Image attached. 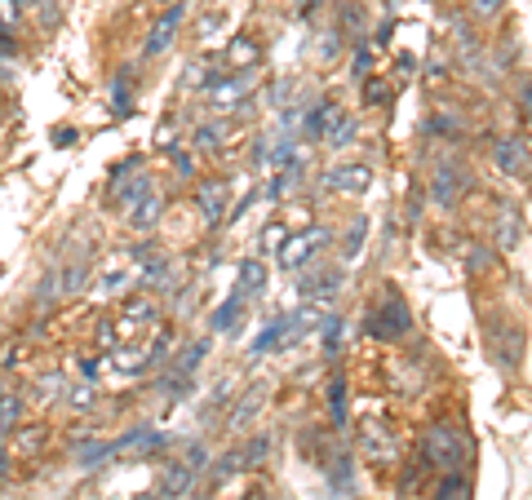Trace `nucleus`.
Instances as JSON below:
<instances>
[{
  "label": "nucleus",
  "mask_w": 532,
  "mask_h": 500,
  "mask_svg": "<svg viewBox=\"0 0 532 500\" xmlns=\"http://www.w3.org/2000/svg\"><path fill=\"white\" fill-rule=\"evenodd\" d=\"M404 328H408V305L390 293V297L381 301V310L369 314V332L372 337H399Z\"/></svg>",
  "instance_id": "nucleus-1"
},
{
  "label": "nucleus",
  "mask_w": 532,
  "mask_h": 500,
  "mask_svg": "<svg viewBox=\"0 0 532 500\" xmlns=\"http://www.w3.org/2000/svg\"><path fill=\"white\" fill-rule=\"evenodd\" d=\"M178 23H182V0H178V5H169L164 23H160L156 32H151V41H147V58H156V53H164V50H169V41H173Z\"/></svg>",
  "instance_id": "nucleus-2"
},
{
  "label": "nucleus",
  "mask_w": 532,
  "mask_h": 500,
  "mask_svg": "<svg viewBox=\"0 0 532 500\" xmlns=\"http://www.w3.org/2000/svg\"><path fill=\"white\" fill-rule=\"evenodd\" d=\"M160 213H164V200H160L156 191H147V195L138 200V208H133V226H138V231H151L160 222Z\"/></svg>",
  "instance_id": "nucleus-3"
},
{
  "label": "nucleus",
  "mask_w": 532,
  "mask_h": 500,
  "mask_svg": "<svg viewBox=\"0 0 532 500\" xmlns=\"http://www.w3.org/2000/svg\"><path fill=\"white\" fill-rule=\"evenodd\" d=\"M23 412H27V407H23V399L5 390V395H0V434H14V430H18V421H23Z\"/></svg>",
  "instance_id": "nucleus-4"
},
{
  "label": "nucleus",
  "mask_w": 532,
  "mask_h": 500,
  "mask_svg": "<svg viewBox=\"0 0 532 500\" xmlns=\"http://www.w3.org/2000/svg\"><path fill=\"white\" fill-rule=\"evenodd\" d=\"M18 23H23L18 0H0V32H5V36H14V32H18Z\"/></svg>",
  "instance_id": "nucleus-5"
},
{
  "label": "nucleus",
  "mask_w": 532,
  "mask_h": 500,
  "mask_svg": "<svg viewBox=\"0 0 532 500\" xmlns=\"http://www.w3.org/2000/svg\"><path fill=\"white\" fill-rule=\"evenodd\" d=\"M200 204H205V217L217 222L222 217V186H200Z\"/></svg>",
  "instance_id": "nucleus-6"
},
{
  "label": "nucleus",
  "mask_w": 532,
  "mask_h": 500,
  "mask_svg": "<svg viewBox=\"0 0 532 500\" xmlns=\"http://www.w3.org/2000/svg\"><path fill=\"white\" fill-rule=\"evenodd\" d=\"M258 279H262V266H258V261H244V270H240V297H244V293H253V288H258Z\"/></svg>",
  "instance_id": "nucleus-7"
},
{
  "label": "nucleus",
  "mask_w": 532,
  "mask_h": 500,
  "mask_svg": "<svg viewBox=\"0 0 532 500\" xmlns=\"http://www.w3.org/2000/svg\"><path fill=\"white\" fill-rule=\"evenodd\" d=\"M129 89H124V80H115V111H129Z\"/></svg>",
  "instance_id": "nucleus-8"
},
{
  "label": "nucleus",
  "mask_w": 532,
  "mask_h": 500,
  "mask_svg": "<svg viewBox=\"0 0 532 500\" xmlns=\"http://www.w3.org/2000/svg\"><path fill=\"white\" fill-rule=\"evenodd\" d=\"M9 53H14V36H5V32H0V58H9Z\"/></svg>",
  "instance_id": "nucleus-9"
},
{
  "label": "nucleus",
  "mask_w": 532,
  "mask_h": 500,
  "mask_svg": "<svg viewBox=\"0 0 532 500\" xmlns=\"http://www.w3.org/2000/svg\"><path fill=\"white\" fill-rule=\"evenodd\" d=\"M475 5H483V9H497V0H475Z\"/></svg>",
  "instance_id": "nucleus-10"
},
{
  "label": "nucleus",
  "mask_w": 532,
  "mask_h": 500,
  "mask_svg": "<svg viewBox=\"0 0 532 500\" xmlns=\"http://www.w3.org/2000/svg\"><path fill=\"white\" fill-rule=\"evenodd\" d=\"M160 5H178V0H160Z\"/></svg>",
  "instance_id": "nucleus-11"
}]
</instances>
